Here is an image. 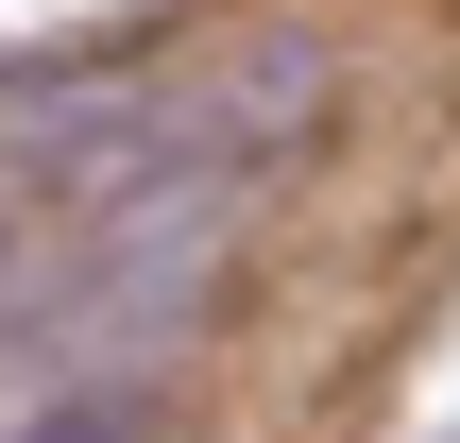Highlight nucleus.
<instances>
[{
  "label": "nucleus",
  "mask_w": 460,
  "mask_h": 443,
  "mask_svg": "<svg viewBox=\"0 0 460 443\" xmlns=\"http://www.w3.org/2000/svg\"><path fill=\"white\" fill-rule=\"evenodd\" d=\"M119 427H137L119 393H68V410H34V427H17V443H119Z\"/></svg>",
  "instance_id": "obj_2"
},
{
  "label": "nucleus",
  "mask_w": 460,
  "mask_h": 443,
  "mask_svg": "<svg viewBox=\"0 0 460 443\" xmlns=\"http://www.w3.org/2000/svg\"><path fill=\"white\" fill-rule=\"evenodd\" d=\"M324 120V51L307 34H239L205 85H188V137H205V171H256V154H290Z\"/></svg>",
  "instance_id": "obj_1"
}]
</instances>
